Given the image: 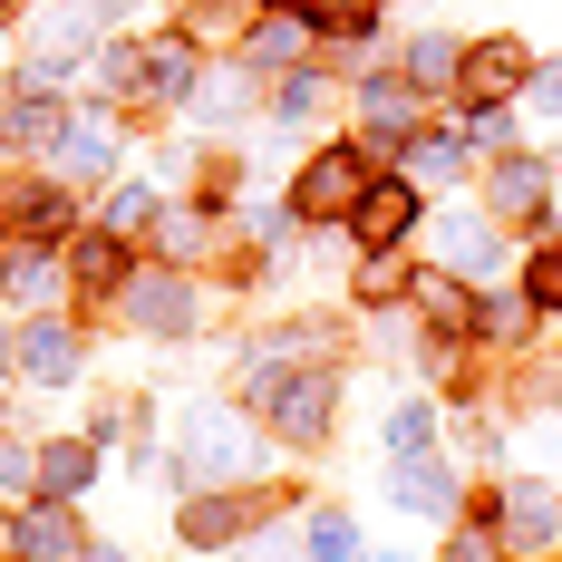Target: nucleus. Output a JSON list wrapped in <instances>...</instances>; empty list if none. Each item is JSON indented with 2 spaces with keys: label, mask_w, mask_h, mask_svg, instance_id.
I'll use <instances>...</instances> for the list:
<instances>
[{
  "label": "nucleus",
  "mask_w": 562,
  "mask_h": 562,
  "mask_svg": "<svg viewBox=\"0 0 562 562\" xmlns=\"http://www.w3.org/2000/svg\"><path fill=\"white\" fill-rule=\"evenodd\" d=\"M252 417L272 427L281 447H321L339 417V379L330 369H291V359H262L252 369Z\"/></svg>",
  "instance_id": "obj_1"
},
{
  "label": "nucleus",
  "mask_w": 562,
  "mask_h": 562,
  "mask_svg": "<svg viewBox=\"0 0 562 562\" xmlns=\"http://www.w3.org/2000/svg\"><path fill=\"white\" fill-rule=\"evenodd\" d=\"M369 184H379V156L339 136V146H321L311 166L291 175V224H349L369 204Z\"/></svg>",
  "instance_id": "obj_2"
},
{
  "label": "nucleus",
  "mask_w": 562,
  "mask_h": 562,
  "mask_svg": "<svg viewBox=\"0 0 562 562\" xmlns=\"http://www.w3.org/2000/svg\"><path fill=\"white\" fill-rule=\"evenodd\" d=\"M243 465H252V427L233 407H194L184 417V447H175V475L184 485H233Z\"/></svg>",
  "instance_id": "obj_3"
},
{
  "label": "nucleus",
  "mask_w": 562,
  "mask_h": 562,
  "mask_svg": "<svg viewBox=\"0 0 562 562\" xmlns=\"http://www.w3.org/2000/svg\"><path fill=\"white\" fill-rule=\"evenodd\" d=\"M116 321L146 330V339H194V281L175 272V262L126 272V281H116Z\"/></svg>",
  "instance_id": "obj_4"
},
{
  "label": "nucleus",
  "mask_w": 562,
  "mask_h": 562,
  "mask_svg": "<svg viewBox=\"0 0 562 562\" xmlns=\"http://www.w3.org/2000/svg\"><path fill=\"white\" fill-rule=\"evenodd\" d=\"M495 543H514V553H553L562 543V495H543V485H533V475H514L505 495H495Z\"/></svg>",
  "instance_id": "obj_5"
},
{
  "label": "nucleus",
  "mask_w": 562,
  "mask_h": 562,
  "mask_svg": "<svg viewBox=\"0 0 562 562\" xmlns=\"http://www.w3.org/2000/svg\"><path fill=\"white\" fill-rule=\"evenodd\" d=\"M485 204H495V224H543V204H553V166H543L533 146L495 156V175H485Z\"/></svg>",
  "instance_id": "obj_6"
},
{
  "label": "nucleus",
  "mask_w": 562,
  "mask_h": 562,
  "mask_svg": "<svg viewBox=\"0 0 562 562\" xmlns=\"http://www.w3.org/2000/svg\"><path fill=\"white\" fill-rule=\"evenodd\" d=\"M417 224H427V204H417V184H407V175H379V184H369V204L349 214L359 252H397V243H407Z\"/></svg>",
  "instance_id": "obj_7"
},
{
  "label": "nucleus",
  "mask_w": 562,
  "mask_h": 562,
  "mask_svg": "<svg viewBox=\"0 0 562 562\" xmlns=\"http://www.w3.org/2000/svg\"><path fill=\"white\" fill-rule=\"evenodd\" d=\"M108 166H116V126H108V108H78L68 126H58V146H49V175H58V184H98Z\"/></svg>",
  "instance_id": "obj_8"
},
{
  "label": "nucleus",
  "mask_w": 562,
  "mask_h": 562,
  "mask_svg": "<svg viewBox=\"0 0 562 562\" xmlns=\"http://www.w3.org/2000/svg\"><path fill=\"white\" fill-rule=\"evenodd\" d=\"M10 543H20V562H78L88 543H98V533L78 524V505H58V495H40V505H30L20 524H10Z\"/></svg>",
  "instance_id": "obj_9"
},
{
  "label": "nucleus",
  "mask_w": 562,
  "mask_h": 562,
  "mask_svg": "<svg viewBox=\"0 0 562 562\" xmlns=\"http://www.w3.org/2000/svg\"><path fill=\"white\" fill-rule=\"evenodd\" d=\"M524 78H533V49H524V40H475V49H465V68H456V98L495 108V98H514Z\"/></svg>",
  "instance_id": "obj_10"
},
{
  "label": "nucleus",
  "mask_w": 562,
  "mask_h": 562,
  "mask_svg": "<svg viewBox=\"0 0 562 562\" xmlns=\"http://www.w3.org/2000/svg\"><path fill=\"white\" fill-rule=\"evenodd\" d=\"M389 495H397L407 514H427V524H456V505H465V475H456L447 456H397Z\"/></svg>",
  "instance_id": "obj_11"
},
{
  "label": "nucleus",
  "mask_w": 562,
  "mask_h": 562,
  "mask_svg": "<svg viewBox=\"0 0 562 562\" xmlns=\"http://www.w3.org/2000/svg\"><path fill=\"white\" fill-rule=\"evenodd\" d=\"M252 524H262V495H184V514H175V533H184L194 553H224Z\"/></svg>",
  "instance_id": "obj_12"
},
{
  "label": "nucleus",
  "mask_w": 562,
  "mask_h": 562,
  "mask_svg": "<svg viewBox=\"0 0 562 562\" xmlns=\"http://www.w3.org/2000/svg\"><path fill=\"white\" fill-rule=\"evenodd\" d=\"M78 369H88V339L68 330V321H30V330H20V379H30V389H68V379H78Z\"/></svg>",
  "instance_id": "obj_13"
},
{
  "label": "nucleus",
  "mask_w": 562,
  "mask_h": 562,
  "mask_svg": "<svg viewBox=\"0 0 562 562\" xmlns=\"http://www.w3.org/2000/svg\"><path fill=\"white\" fill-rule=\"evenodd\" d=\"M194 78H204V58H194V40H184V30H156V40H146V68H136V88H146V98H194Z\"/></svg>",
  "instance_id": "obj_14"
},
{
  "label": "nucleus",
  "mask_w": 562,
  "mask_h": 562,
  "mask_svg": "<svg viewBox=\"0 0 562 562\" xmlns=\"http://www.w3.org/2000/svg\"><path fill=\"white\" fill-rule=\"evenodd\" d=\"M88 485H98V437H49V447H40V495L78 505Z\"/></svg>",
  "instance_id": "obj_15"
},
{
  "label": "nucleus",
  "mask_w": 562,
  "mask_h": 562,
  "mask_svg": "<svg viewBox=\"0 0 562 562\" xmlns=\"http://www.w3.org/2000/svg\"><path fill=\"white\" fill-rule=\"evenodd\" d=\"M427 233H437V243H427V252H437V262H447L456 281H475V272H495V233L475 224V214H437V224H427Z\"/></svg>",
  "instance_id": "obj_16"
},
{
  "label": "nucleus",
  "mask_w": 562,
  "mask_h": 562,
  "mask_svg": "<svg viewBox=\"0 0 562 562\" xmlns=\"http://www.w3.org/2000/svg\"><path fill=\"white\" fill-rule=\"evenodd\" d=\"M58 126H68V116H58L49 88H20V98L0 108V146H40V156H49V146H58Z\"/></svg>",
  "instance_id": "obj_17"
},
{
  "label": "nucleus",
  "mask_w": 562,
  "mask_h": 562,
  "mask_svg": "<svg viewBox=\"0 0 562 562\" xmlns=\"http://www.w3.org/2000/svg\"><path fill=\"white\" fill-rule=\"evenodd\" d=\"M359 126H379V136H417V88L407 78H359Z\"/></svg>",
  "instance_id": "obj_18"
},
{
  "label": "nucleus",
  "mask_w": 562,
  "mask_h": 562,
  "mask_svg": "<svg viewBox=\"0 0 562 562\" xmlns=\"http://www.w3.org/2000/svg\"><path fill=\"white\" fill-rule=\"evenodd\" d=\"M456 68H465V49H456L447 30H417V40H407V88H417V98L456 88Z\"/></svg>",
  "instance_id": "obj_19"
},
{
  "label": "nucleus",
  "mask_w": 562,
  "mask_h": 562,
  "mask_svg": "<svg viewBox=\"0 0 562 562\" xmlns=\"http://www.w3.org/2000/svg\"><path fill=\"white\" fill-rule=\"evenodd\" d=\"M301 562H359V524L339 505H311L301 514Z\"/></svg>",
  "instance_id": "obj_20"
},
{
  "label": "nucleus",
  "mask_w": 562,
  "mask_h": 562,
  "mask_svg": "<svg viewBox=\"0 0 562 562\" xmlns=\"http://www.w3.org/2000/svg\"><path fill=\"white\" fill-rule=\"evenodd\" d=\"M311 40H321V30H311L301 10H272V20L252 30V58H262V68H301V58H311Z\"/></svg>",
  "instance_id": "obj_21"
},
{
  "label": "nucleus",
  "mask_w": 562,
  "mask_h": 562,
  "mask_svg": "<svg viewBox=\"0 0 562 562\" xmlns=\"http://www.w3.org/2000/svg\"><path fill=\"white\" fill-rule=\"evenodd\" d=\"M0 291H10V301H49L58 291V252L49 243H20V252L0 262Z\"/></svg>",
  "instance_id": "obj_22"
},
{
  "label": "nucleus",
  "mask_w": 562,
  "mask_h": 562,
  "mask_svg": "<svg viewBox=\"0 0 562 562\" xmlns=\"http://www.w3.org/2000/svg\"><path fill=\"white\" fill-rule=\"evenodd\" d=\"M68 272L88 281V291H116V281H126V243H116V233H88V243H68Z\"/></svg>",
  "instance_id": "obj_23"
},
{
  "label": "nucleus",
  "mask_w": 562,
  "mask_h": 562,
  "mask_svg": "<svg viewBox=\"0 0 562 562\" xmlns=\"http://www.w3.org/2000/svg\"><path fill=\"white\" fill-rule=\"evenodd\" d=\"M301 20H311L321 40H369V30H379V0H301Z\"/></svg>",
  "instance_id": "obj_24"
},
{
  "label": "nucleus",
  "mask_w": 562,
  "mask_h": 562,
  "mask_svg": "<svg viewBox=\"0 0 562 562\" xmlns=\"http://www.w3.org/2000/svg\"><path fill=\"white\" fill-rule=\"evenodd\" d=\"M417 311H427L437 330H475V291H465V281H447V272L417 281Z\"/></svg>",
  "instance_id": "obj_25"
},
{
  "label": "nucleus",
  "mask_w": 562,
  "mask_h": 562,
  "mask_svg": "<svg viewBox=\"0 0 562 562\" xmlns=\"http://www.w3.org/2000/svg\"><path fill=\"white\" fill-rule=\"evenodd\" d=\"M156 214H166V204H156V184H116V194H108V233H116V243H146Z\"/></svg>",
  "instance_id": "obj_26"
},
{
  "label": "nucleus",
  "mask_w": 562,
  "mask_h": 562,
  "mask_svg": "<svg viewBox=\"0 0 562 562\" xmlns=\"http://www.w3.org/2000/svg\"><path fill=\"white\" fill-rule=\"evenodd\" d=\"M156 243H166V262H194L214 243V214L204 204H175V214H156Z\"/></svg>",
  "instance_id": "obj_27"
},
{
  "label": "nucleus",
  "mask_w": 562,
  "mask_h": 562,
  "mask_svg": "<svg viewBox=\"0 0 562 562\" xmlns=\"http://www.w3.org/2000/svg\"><path fill=\"white\" fill-rule=\"evenodd\" d=\"M321 108H330V88H321L311 68H291V78L272 88V116H281V126H301V116H321Z\"/></svg>",
  "instance_id": "obj_28"
},
{
  "label": "nucleus",
  "mask_w": 562,
  "mask_h": 562,
  "mask_svg": "<svg viewBox=\"0 0 562 562\" xmlns=\"http://www.w3.org/2000/svg\"><path fill=\"white\" fill-rule=\"evenodd\" d=\"M427 437H437V407H427V397L389 407V456H427Z\"/></svg>",
  "instance_id": "obj_29"
},
{
  "label": "nucleus",
  "mask_w": 562,
  "mask_h": 562,
  "mask_svg": "<svg viewBox=\"0 0 562 562\" xmlns=\"http://www.w3.org/2000/svg\"><path fill=\"white\" fill-rule=\"evenodd\" d=\"M184 108H194V126H233V116L252 108V88H243V78H214V88H194Z\"/></svg>",
  "instance_id": "obj_30"
},
{
  "label": "nucleus",
  "mask_w": 562,
  "mask_h": 562,
  "mask_svg": "<svg viewBox=\"0 0 562 562\" xmlns=\"http://www.w3.org/2000/svg\"><path fill=\"white\" fill-rule=\"evenodd\" d=\"M456 166H465V156H456V136H417V146H407V166H397V175H407V184H447Z\"/></svg>",
  "instance_id": "obj_31"
},
{
  "label": "nucleus",
  "mask_w": 562,
  "mask_h": 562,
  "mask_svg": "<svg viewBox=\"0 0 562 562\" xmlns=\"http://www.w3.org/2000/svg\"><path fill=\"white\" fill-rule=\"evenodd\" d=\"M524 301H533V311H562V243H543V252L524 262Z\"/></svg>",
  "instance_id": "obj_32"
},
{
  "label": "nucleus",
  "mask_w": 562,
  "mask_h": 562,
  "mask_svg": "<svg viewBox=\"0 0 562 562\" xmlns=\"http://www.w3.org/2000/svg\"><path fill=\"white\" fill-rule=\"evenodd\" d=\"M0 485H10V495H40V447L0 437Z\"/></svg>",
  "instance_id": "obj_33"
},
{
  "label": "nucleus",
  "mask_w": 562,
  "mask_h": 562,
  "mask_svg": "<svg viewBox=\"0 0 562 562\" xmlns=\"http://www.w3.org/2000/svg\"><path fill=\"white\" fill-rule=\"evenodd\" d=\"M397 281H407V262H397V252H359V301H389Z\"/></svg>",
  "instance_id": "obj_34"
},
{
  "label": "nucleus",
  "mask_w": 562,
  "mask_h": 562,
  "mask_svg": "<svg viewBox=\"0 0 562 562\" xmlns=\"http://www.w3.org/2000/svg\"><path fill=\"white\" fill-rule=\"evenodd\" d=\"M524 108L553 126V116H562V68H533V78H524Z\"/></svg>",
  "instance_id": "obj_35"
},
{
  "label": "nucleus",
  "mask_w": 562,
  "mask_h": 562,
  "mask_svg": "<svg viewBox=\"0 0 562 562\" xmlns=\"http://www.w3.org/2000/svg\"><path fill=\"white\" fill-rule=\"evenodd\" d=\"M447 562H495V533H475V524H456V533H447Z\"/></svg>",
  "instance_id": "obj_36"
},
{
  "label": "nucleus",
  "mask_w": 562,
  "mask_h": 562,
  "mask_svg": "<svg viewBox=\"0 0 562 562\" xmlns=\"http://www.w3.org/2000/svg\"><path fill=\"white\" fill-rule=\"evenodd\" d=\"M524 456H553L562 465V417H533V427H524Z\"/></svg>",
  "instance_id": "obj_37"
},
{
  "label": "nucleus",
  "mask_w": 562,
  "mask_h": 562,
  "mask_svg": "<svg viewBox=\"0 0 562 562\" xmlns=\"http://www.w3.org/2000/svg\"><path fill=\"white\" fill-rule=\"evenodd\" d=\"M243 562H301V543H243Z\"/></svg>",
  "instance_id": "obj_38"
},
{
  "label": "nucleus",
  "mask_w": 562,
  "mask_h": 562,
  "mask_svg": "<svg viewBox=\"0 0 562 562\" xmlns=\"http://www.w3.org/2000/svg\"><path fill=\"white\" fill-rule=\"evenodd\" d=\"M78 562H136V553H116V543H88V553H78Z\"/></svg>",
  "instance_id": "obj_39"
},
{
  "label": "nucleus",
  "mask_w": 562,
  "mask_h": 562,
  "mask_svg": "<svg viewBox=\"0 0 562 562\" xmlns=\"http://www.w3.org/2000/svg\"><path fill=\"white\" fill-rule=\"evenodd\" d=\"M10 369H20V339H10V330H0V379H10Z\"/></svg>",
  "instance_id": "obj_40"
},
{
  "label": "nucleus",
  "mask_w": 562,
  "mask_h": 562,
  "mask_svg": "<svg viewBox=\"0 0 562 562\" xmlns=\"http://www.w3.org/2000/svg\"><path fill=\"white\" fill-rule=\"evenodd\" d=\"M379 562H407V553H379Z\"/></svg>",
  "instance_id": "obj_41"
},
{
  "label": "nucleus",
  "mask_w": 562,
  "mask_h": 562,
  "mask_svg": "<svg viewBox=\"0 0 562 562\" xmlns=\"http://www.w3.org/2000/svg\"><path fill=\"white\" fill-rule=\"evenodd\" d=\"M0 108H10V88H0Z\"/></svg>",
  "instance_id": "obj_42"
},
{
  "label": "nucleus",
  "mask_w": 562,
  "mask_h": 562,
  "mask_svg": "<svg viewBox=\"0 0 562 562\" xmlns=\"http://www.w3.org/2000/svg\"><path fill=\"white\" fill-rule=\"evenodd\" d=\"M10 562H20V553H10Z\"/></svg>",
  "instance_id": "obj_43"
}]
</instances>
